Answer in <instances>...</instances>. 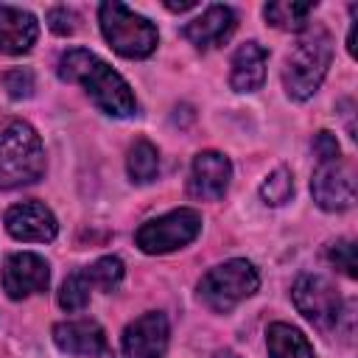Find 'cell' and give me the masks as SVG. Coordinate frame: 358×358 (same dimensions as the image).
<instances>
[{
  "mask_svg": "<svg viewBox=\"0 0 358 358\" xmlns=\"http://www.w3.org/2000/svg\"><path fill=\"white\" fill-rule=\"evenodd\" d=\"M56 73L62 81L81 84L87 90V95L92 98V103L112 117H131L137 112V101H134V92L126 84V78L117 70H112L92 50L73 48V50L62 53Z\"/></svg>",
  "mask_w": 358,
  "mask_h": 358,
  "instance_id": "cell-1",
  "label": "cell"
},
{
  "mask_svg": "<svg viewBox=\"0 0 358 358\" xmlns=\"http://www.w3.org/2000/svg\"><path fill=\"white\" fill-rule=\"evenodd\" d=\"M45 171V148L34 126L17 117L0 120V187L31 185Z\"/></svg>",
  "mask_w": 358,
  "mask_h": 358,
  "instance_id": "cell-2",
  "label": "cell"
},
{
  "mask_svg": "<svg viewBox=\"0 0 358 358\" xmlns=\"http://www.w3.org/2000/svg\"><path fill=\"white\" fill-rule=\"evenodd\" d=\"M333 59V39L322 25L305 28V34L299 36L296 48L288 53L285 59V70H282V84L288 98L294 101H305L310 98L319 84L327 76Z\"/></svg>",
  "mask_w": 358,
  "mask_h": 358,
  "instance_id": "cell-3",
  "label": "cell"
},
{
  "mask_svg": "<svg viewBox=\"0 0 358 358\" xmlns=\"http://www.w3.org/2000/svg\"><path fill=\"white\" fill-rule=\"evenodd\" d=\"M98 22H101L103 39L112 45V50L126 59H145L157 50V42H159L157 28L143 14L131 11L129 6H123L117 0L101 3Z\"/></svg>",
  "mask_w": 358,
  "mask_h": 358,
  "instance_id": "cell-4",
  "label": "cell"
},
{
  "mask_svg": "<svg viewBox=\"0 0 358 358\" xmlns=\"http://www.w3.org/2000/svg\"><path fill=\"white\" fill-rule=\"evenodd\" d=\"M260 285L257 268L249 260H227L215 268H210L201 282H199V299L215 310V313H229L238 302H243L246 296H252Z\"/></svg>",
  "mask_w": 358,
  "mask_h": 358,
  "instance_id": "cell-5",
  "label": "cell"
},
{
  "mask_svg": "<svg viewBox=\"0 0 358 358\" xmlns=\"http://www.w3.org/2000/svg\"><path fill=\"white\" fill-rule=\"evenodd\" d=\"M199 232H201V215L190 207H179L159 218L145 221L137 229L134 241L145 255H165L187 246L190 241L199 238Z\"/></svg>",
  "mask_w": 358,
  "mask_h": 358,
  "instance_id": "cell-6",
  "label": "cell"
},
{
  "mask_svg": "<svg viewBox=\"0 0 358 358\" xmlns=\"http://www.w3.org/2000/svg\"><path fill=\"white\" fill-rule=\"evenodd\" d=\"M296 310L319 330H333L344 316V302L338 291L319 274H302L291 288Z\"/></svg>",
  "mask_w": 358,
  "mask_h": 358,
  "instance_id": "cell-7",
  "label": "cell"
},
{
  "mask_svg": "<svg viewBox=\"0 0 358 358\" xmlns=\"http://www.w3.org/2000/svg\"><path fill=\"white\" fill-rule=\"evenodd\" d=\"M310 193H313V201L327 213L350 210L355 201V176H352L350 165H344L341 157L316 162V171L310 179Z\"/></svg>",
  "mask_w": 358,
  "mask_h": 358,
  "instance_id": "cell-8",
  "label": "cell"
},
{
  "mask_svg": "<svg viewBox=\"0 0 358 358\" xmlns=\"http://www.w3.org/2000/svg\"><path fill=\"white\" fill-rule=\"evenodd\" d=\"M50 282L48 263L34 252H17L3 263V291L11 299H25L45 291Z\"/></svg>",
  "mask_w": 358,
  "mask_h": 358,
  "instance_id": "cell-9",
  "label": "cell"
},
{
  "mask_svg": "<svg viewBox=\"0 0 358 358\" xmlns=\"http://www.w3.org/2000/svg\"><path fill=\"white\" fill-rule=\"evenodd\" d=\"M53 341L62 352L67 355H81V358H112L106 333L98 322L92 319H73V322H59L53 327Z\"/></svg>",
  "mask_w": 358,
  "mask_h": 358,
  "instance_id": "cell-10",
  "label": "cell"
},
{
  "mask_svg": "<svg viewBox=\"0 0 358 358\" xmlns=\"http://www.w3.org/2000/svg\"><path fill=\"white\" fill-rule=\"evenodd\" d=\"M123 355L126 358H162L168 347V319L159 310L143 313L123 330Z\"/></svg>",
  "mask_w": 358,
  "mask_h": 358,
  "instance_id": "cell-11",
  "label": "cell"
},
{
  "mask_svg": "<svg viewBox=\"0 0 358 358\" xmlns=\"http://www.w3.org/2000/svg\"><path fill=\"white\" fill-rule=\"evenodd\" d=\"M229 176H232V165H229V159L224 154H218V151H201L193 159L187 190H190L193 199L215 201V199H221L227 193Z\"/></svg>",
  "mask_w": 358,
  "mask_h": 358,
  "instance_id": "cell-12",
  "label": "cell"
},
{
  "mask_svg": "<svg viewBox=\"0 0 358 358\" xmlns=\"http://www.w3.org/2000/svg\"><path fill=\"white\" fill-rule=\"evenodd\" d=\"M6 229L11 238L17 241H28V243H45L56 238V218L53 213L39 204V201H22L8 207L6 213Z\"/></svg>",
  "mask_w": 358,
  "mask_h": 358,
  "instance_id": "cell-13",
  "label": "cell"
},
{
  "mask_svg": "<svg viewBox=\"0 0 358 358\" xmlns=\"http://www.w3.org/2000/svg\"><path fill=\"white\" fill-rule=\"evenodd\" d=\"M232 31H235L232 8L229 6H210L182 28V36L199 50H210V48L224 45L232 36Z\"/></svg>",
  "mask_w": 358,
  "mask_h": 358,
  "instance_id": "cell-14",
  "label": "cell"
},
{
  "mask_svg": "<svg viewBox=\"0 0 358 358\" xmlns=\"http://www.w3.org/2000/svg\"><path fill=\"white\" fill-rule=\"evenodd\" d=\"M39 36V22L31 11L17 6H0V53L20 56L34 48Z\"/></svg>",
  "mask_w": 358,
  "mask_h": 358,
  "instance_id": "cell-15",
  "label": "cell"
},
{
  "mask_svg": "<svg viewBox=\"0 0 358 358\" xmlns=\"http://www.w3.org/2000/svg\"><path fill=\"white\" fill-rule=\"evenodd\" d=\"M266 62L268 53L257 42H243L232 56V73L229 84L235 92H255L266 81Z\"/></svg>",
  "mask_w": 358,
  "mask_h": 358,
  "instance_id": "cell-16",
  "label": "cell"
},
{
  "mask_svg": "<svg viewBox=\"0 0 358 358\" xmlns=\"http://www.w3.org/2000/svg\"><path fill=\"white\" fill-rule=\"evenodd\" d=\"M266 347L271 358H313L310 341L291 324L274 322L266 330Z\"/></svg>",
  "mask_w": 358,
  "mask_h": 358,
  "instance_id": "cell-17",
  "label": "cell"
},
{
  "mask_svg": "<svg viewBox=\"0 0 358 358\" xmlns=\"http://www.w3.org/2000/svg\"><path fill=\"white\" fill-rule=\"evenodd\" d=\"M310 11H313V3H294V0L291 3L277 0V3L263 6V17L268 20V25H274L280 31H305Z\"/></svg>",
  "mask_w": 358,
  "mask_h": 358,
  "instance_id": "cell-18",
  "label": "cell"
},
{
  "mask_svg": "<svg viewBox=\"0 0 358 358\" xmlns=\"http://www.w3.org/2000/svg\"><path fill=\"white\" fill-rule=\"evenodd\" d=\"M126 168H129L131 182L148 185V182L159 173V154H157V148H154L148 140H137V143L129 148Z\"/></svg>",
  "mask_w": 358,
  "mask_h": 358,
  "instance_id": "cell-19",
  "label": "cell"
},
{
  "mask_svg": "<svg viewBox=\"0 0 358 358\" xmlns=\"http://www.w3.org/2000/svg\"><path fill=\"white\" fill-rule=\"evenodd\" d=\"M90 294H92V282L87 280L84 271H76V274H70V277L62 282V288H59V305H62L67 313L81 310V308H87Z\"/></svg>",
  "mask_w": 358,
  "mask_h": 358,
  "instance_id": "cell-20",
  "label": "cell"
},
{
  "mask_svg": "<svg viewBox=\"0 0 358 358\" xmlns=\"http://www.w3.org/2000/svg\"><path fill=\"white\" fill-rule=\"evenodd\" d=\"M294 196V176L288 168H277L266 176V182L260 185V199L271 207H280L285 204L288 199Z\"/></svg>",
  "mask_w": 358,
  "mask_h": 358,
  "instance_id": "cell-21",
  "label": "cell"
},
{
  "mask_svg": "<svg viewBox=\"0 0 358 358\" xmlns=\"http://www.w3.org/2000/svg\"><path fill=\"white\" fill-rule=\"evenodd\" d=\"M84 274H87V280L92 282V288H101V291H112V288H117V282L123 280V263H120V257H101V260H95L92 266H87L84 268Z\"/></svg>",
  "mask_w": 358,
  "mask_h": 358,
  "instance_id": "cell-22",
  "label": "cell"
},
{
  "mask_svg": "<svg viewBox=\"0 0 358 358\" xmlns=\"http://www.w3.org/2000/svg\"><path fill=\"white\" fill-rule=\"evenodd\" d=\"M327 260H330L344 277L355 280L358 268H355V243H352V241H347V238L336 241V243L327 249Z\"/></svg>",
  "mask_w": 358,
  "mask_h": 358,
  "instance_id": "cell-23",
  "label": "cell"
},
{
  "mask_svg": "<svg viewBox=\"0 0 358 358\" xmlns=\"http://www.w3.org/2000/svg\"><path fill=\"white\" fill-rule=\"evenodd\" d=\"M3 84H6V90H8L11 98H28V95L34 92V76H31V70H25V67L8 70V73L3 76Z\"/></svg>",
  "mask_w": 358,
  "mask_h": 358,
  "instance_id": "cell-24",
  "label": "cell"
},
{
  "mask_svg": "<svg viewBox=\"0 0 358 358\" xmlns=\"http://www.w3.org/2000/svg\"><path fill=\"white\" fill-rule=\"evenodd\" d=\"M76 22H78V14L73 8H67V6H56V8L48 11V28L53 34H59V36H70L78 28Z\"/></svg>",
  "mask_w": 358,
  "mask_h": 358,
  "instance_id": "cell-25",
  "label": "cell"
},
{
  "mask_svg": "<svg viewBox=\"0 0 358 358\" xmlns=\"http://www.w3.org/2000/svg\"><path fill=\"white\" fill-rule=\"evenodd\" d=\"M313 154H316V162H324V159H338L341 148H338V143L330 131H319L313 137Z\"/></svg>",
  "mask_w": 358,
  "mask_h": 358,
  "instance_id": "cell-26",
  "label": "cell"
},
{
  "mask_svg": "<svg viewBox=\"0 0 358 358\" xmlns=\"http://www.w3.org/2000/svg\"><path fill=\"white\" fill-rule=\"evenodd\" d=\"M165 8H168V11H190V8H196V0H182V3L168 0V3H165Z\"/></svg>",
  "mask_w": 358,
  "mask_h": 358,
  "instance_id": "cell-27",
  "label": "cell"
},
{
  "mask_svg": "<svg viewBox=\"0 0 358 358\" xmlns=\"http://www.w3.org/2000/svg\"><path fill=\"white\" fill-rule=\"evenodd\" d=\"M213 358H238V355H235L232 350H218V352H215Z\"/></svg>",
  "mask_w": 358,
  "mask_h": 358,
  "instance_id": "cell-28",
  "label": "cell"
}]
</instances>
